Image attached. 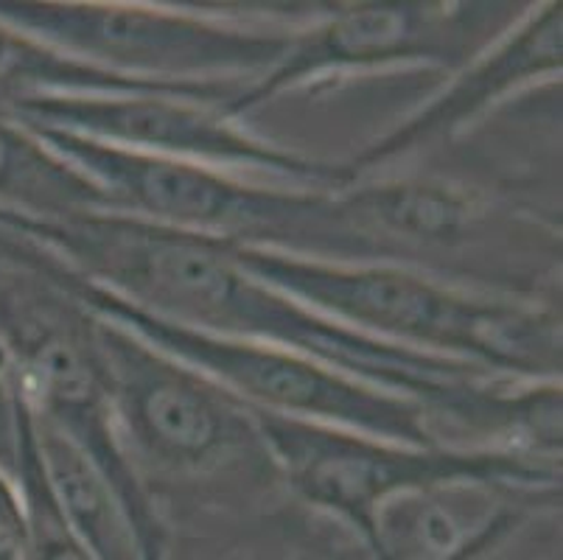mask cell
I'll list each match as a JSON object with an SVG mask.
<instances>
[{
	"label": "cell",
	"mask_w": 563,
	"mask_h": 560,
	"mask_svg": "<svg viewBox=\"0 0 563 560\" xmlns=\"http://www.w3.org/2000/svg\"><path fill=\"white\" fill-rule=\"evenodd\" d=\"M0 224L137 308L213 337L317 359L387 393L418 400L516 449L561 451V387H516L488 370L393 345L340 326L250 275L233 241L186 233L112 210L43 219L0 208Z\"/></svg>",
	"instance_id": "6da1fadb"
},
{
	"label": "cell",
	"mask_w": 563,
	"mask_h": 560,
	"mask_svg": "<svg viewBox=\"0 0 563 560\" xmlns=\"http://www.w3.org/2000/svg\"><path fill=\"white\" fill-rule=\"evenodd\" d=\"M233 255L264 284L373 339L510 382L555 384L561 376V322L527 303L471 295L382 261L317 259L247 244H233Z\"/></svg>",
	"instance_id": "7a4b0ae2"
},
{
	"label": "cell",
	"mask_w": 563,
	"mask_h": 560,
	"mask_svg": "<svg viewBox=\"0 0 563 560\" xmlns=\"http://www.w3.org/2000/svg\"><path fill=\"white\" fill-rule=\"evenodd\" d=\"M25 241V239H23ZM23 259L48 275L59 289L79 300L96 317L118 322L150 345L183 359L199 373L211 376L247 407L309 424L362 431L373 438L404 446H440L432 429V415L412 398L387 393L373 384L351 378L329 364L286 348L239 342L194 331L177 322L161 320L135 303L112 295L90 277L79 275L48 250L25 241Z\"/></svg>",
	"instance_id": "3957f363"
},
{
	"label": "cell",
	"mask_w": 563,
	"mask_h": 560,
	"mask_svg": "<svg viewBox=\"0 0 563 560\" xmlns=\"http://www.w3.org/2000/svg\"><path fill=\"white\" fill-rule=\"evenodd\" d=\"M51 152L79 168L110 197L115 213L186 233L303 255V239L320 253L365 255L342 216L336 191L261 188L199 163L130 152L51 127H25Z\"/></svg>",
	"instance_id": "277c9868"
},
{
	"label": "cell",
	"mask_w": 563,
	"mask_h": 560,
	"mask_svg": "<svg viewBox=\"0 0 563 560\" xmlns=\"http://www.w3.org/2000/svg\"><path fill=\"white\" fill-rule=\"evenodd\" d=\"M269 462L309 505L360 532L373 552L376 518L404 496L452 487H550L561 482L555 457L525 449L404 446L362 431L309 424L253 409Z\"/></svg>",
	"instance_id": "5b68a950"
},
{
	"label": "cell",
	"mask_w": 563,
	"mask_h": 560,
	"mask_svg": "<svg viewBox=\"0 0 563 560\" xmlns=\"http://www.w3.org/2000/svg\"><path fill=\"white\" fill-rule=\"evenodd\" d=\"M0 23L101 70L157 81L264 76L295 31H264L132 3H9Z\"/></svg>",
	"instance_id": "8992f818"
},
{
	"label": "cell",
	"mask_w": 563,
	"mask_h": 560,
	"mask_svg": "<svg viewBox=\"0 0 563 560\" xmlns=\"http://www.w3.org/2000/svg\"><path fill=\"white\" fill-rule=\"evenodd\" d=\"M96 333L130 457L141 454L168 474H213L244 454L269 460L242 398L118 322L96 317Z\"/></svg>",
	"instance_id": "52a82bcc"
},
{
	"label": "cell",
	"mask_w": 563,
	"mask_h": 560,
	"mask_svg": "<svg viewBox=\"0 0 563 560\" xmlns=\"http://www.w3.org/2000/svg\"><path fill=\"white\" fill-rule=\"evenodd\" d=\"M23 127H51L141 154L199 163L219 172L247 168L306 191H342L345 163H320L250 135L219 105L180 96H43L0 110Z\"/></svg>",
	"instance_id": "ba28073f"
},
{
	"label": "cell",
	"mask_w": 563,
	"mask_h": 560,
	"mask_svg": "<svg viewBox=\"0 0 563 560\" xmlns=\"http://www.w3.org/2000/svg\"><path fill=\"white\" fill-rule=\"evenodd\" d=\"M446 3H351L291 37L289 51L273 70L233 92L219 110L244 118L286 90L342 70L390 68V65H438L457 68L465 62L463 23L468 12Z\"/></svg>",
	"instance_id": "9c48e42d"
},
{
	"label": "cell",
	"mask_w": 563,
	"mask_h": 560,
	"mask_svg": "<svg viewBox=\"0 0 563 560\" xmlns=\"http://www.w3.org/2000/svg\"><path fill=\"white\" fill-rule=\"evenodd\" d=\"M561 65L563 7L547 3L539 12L527 14L494 48H488L474 62L468 59L457 79L449 81L446 90L434 96L427 107H421L401 127L371 143L360 157L345 163L347 174L353 183H360L362 174L376 168L378 163L398 161L423 146L449 141L463 130L465 123L483 116L505 96H514L516 90L544 79V76L561 74Z\"/></svg>",
	"instance_id": "30bf717a"
},
{
	"label": "cell",
	"mask_w": 563,
	"mask_h": 560,
	"mask_svg": "<svg viewBox=\"0 0 563 560\" xmlns=\"http://www.w3.org/2000/svg\"><path fill=\"white\" fill-rule=\"evenodd\" d=\"M347 228L371 250L378 239L454 246L468 239L483 219L477 197L440 183H351L336 191Z\"/></svg>",
	"instance_id": "8fae6325"
},
{
	"label": "cell",
	"mask_w": 563,
	"mask_h": 560,
	"mask_svg": "<svg viewBox=\"0 0 563 560\" xmlns=\"http://www.w3.org/2000/svg\"><path fill=\"white\" fill-rule=\"evenodd\" d=\"M34 431L51 493L81 543L96 560H141L130 516L90 457L37 415Z\"/></svg>",
	"instance_id": "7c38bea8"
},
{
	"label": "cell",
	"mask_w": 563,
	"mask_h": 560,
	"mask_svg": "<svg viewBox=\"0 0 563 560\" xmlns=\"http://www.w3.org/2000/svg\"><path fill=\"white\" fill-rule=\"evenodd\" d=\"M0 202L9 210L59 219L87 210H112L110 197L90 177L51 152L23 123L0 112Z\"/></svg>",
	"instance_id": "4fadbf2b"
},
{
	"label": "cell",
	"mask_w": 563,
	"mask_h": 560,
	"mask_svg": "<svg viewBox=\"0 0 563 560\" xmlns=\"http://www.w3.org/2000/svg\"><path fill=\"white\" fill-rule=\"evenodd\" d=\"M9 474L18 485L25 510L23 560H96V554L81 543L51 493L43 462H40L34 415L25 395L20 404L18 443H14V460Z\"/></svg>",
	"instance_id": "5bb4252c"
}]
</instances>
